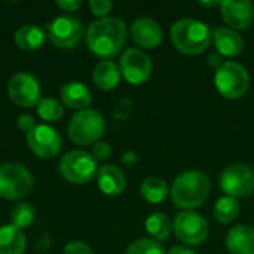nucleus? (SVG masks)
Instances as JSON below:
<instances>
[{
  "mask_svg": "<svg viewBox=\"0 0 254 254\" xmlns=\"http://www.w3.org/2000/svg\"><path fill=\"white\" fill-rule=\"evenodd\" d=\"M85 40L88 49L104 60L116 57L127 42V25L121 18L107 16L94 21L86 33Z\"/></svg>",
  "mask_w": 254,
  "mask_h": 254,
  "instance_id": "f257e3e1",
  "label": "nucleus"
},
{
  "mask_svg": "<svg viewBox=\"0 0 254 254\" xmlns=\"http://www.w3.org/2000/svg\"><path fill=\"white\" fill-rule=\"evenodd\" d=\"M211 183L201 171H185L179 174L171 188V199L177 208L192 211L201 207L210 196Z\"/></svg>",
  "mask_w": 254,
  "mask_h": 254,
  "instance_id": "f03ea898",
  "label": "nucleus"
},
{
  "mask_svg": "<svg viewBox=\"0 0 254 254\" xmlns=\"http://www.w3.org/2000/svg\"><path fill=\"white\" fill-rule=\"evenodd\" d=\"M170 37L179 52L185 55H199L210 46L213 31L199 19L183 18L173 24Z\"/></svg>",
  "mask_w": 254,
  "mask_h": 254,
  "instance_id": "7ed1b4c3",
  "label": "nucleus"
},
{
  "mask_svg": "<svg viewBox=\"0 0 254 254\" xmlns=\"http://www.w3.org/2000/svg\"><path fill=\"white\" fill-rule=\"evenodd\" d=\"M106 131V121L103 115L94 109L79 110L71 116L67 125L70 140L77 146H89L100 141Z\"/></svg>",
  "mask_w": 254,
  "mask_h": 254,
  "instance_id": "20e7f679",
  "label": "nucleus"
},
{
  "mask_svg": "<svg viewBox=\"0 0 254 254\" xmlns=\"http://www.w3.org/2000/svg\"><path fill=\"white\" fill-rule=\"evenodd\" d=\"M34 188V179L30 170L16 162L0 165V198L18 201L25 198Z\"/></svg>",
  "mask_w": 254,
  "mask_h": 254,
  "instance_id": "39448f33",
  "label": "nucleus"
},
{
  "mask_svg": "<svg viewBox=\"0 0 254 254\" xmlns=\"http://www.w3.org/2000/svg\"><path fill=\"white\" fill-rule=\"evenodd\" d=\"M214 85L223 98L238 100L247 94L250 76L243 64L235 61H225V64L216 70Z\"/></svg>",
  "mask_w": 254,
  "mask_h": 254,
  "instance_id": "423d86ee",
  "label": "nucleus"
},
{
  "mask_svg": "<svg viewBox=\"0 0 254 254\" xmlns=\"http://www.w3.org/2000/svg\"><path fill=\"white\" fill-rule=\"evenodd\" d=\"M97 173V159L85 150H71L60 161V174L71 185H86Z\"/></svg>",
  "mask_w": 254,
  "mask_h": 254,
  "instance_id": "0eeeda50",
  "label": "nucleus"
},
{
  "mask_svg": "<svg viewBox=\"0 0 254 254\" xmlns=\"http://www.w3.org/2000/svg\"><path fill=\"white\" fill-rule=\"evenodd\" d=\"M46 33L51 43L58 49H74L85 36L80 19L73 15L57 16L46 25Z\"/></svg>",
  "mask_w": 254,
  "mask_h": 254,
  "instance_id": "6e6552de",
  "label": "nucleus"
},
{
  "mask_svg": "<svg viewBox=\"0 0 254 254\" xmlns=\"http://www.w3.org/2000/svg\"><path fill=\"white\" fill-rule=\"evenodd\" d=\"M9 100L18 107H33L42 100V86L33 74L27 71L15 73L7 82Z\"/></svg>",
  "mask_w": 254,
  "mask_h": 254,
  "instance_id": "1a4fd4ad",
  "label": "nucleus"
},
{
  "mask_svg": "<svg viewBox=\"0 0 254 254\" xmlns=\"http://www.w3.org/2000/svg\"><path fill=\"white\" fill-rule=\"evenodd\" d=\"M220 189L232 198H247L254 192V171L247 164H232L220 176Z\"/></svg>",
  "mask_w": 254,
  "mask_h": 254,
  "instance_id": "9d476101",
  "label": "nucleus"
},
{
  "mask_svg": "<svg viewBox=\"0 0 254 254\" xmlns=\"http://www.w3.org/2000/svg\"><path fill=\"white\" fill-rule=\"evenodd\" d=\"M173 231L186 246H199L208 238V222L195 211H182L176 216Z\"/></svg>",
  "mask_w": 254,
  "mask_h": 254,
  "instance_id": "9b49d317",
  "label": "nucleus"
},
{
  "mask_svg": "<svg viewBox=\"0 0 254 254\" xmlns=\"http://www.w3.org/2000/svg\"><path fill=\"white\" fill-rule=\"evenodd\" d=\"M119 70L124 79L131 85H141L149 80L153 64L150 57L137 48L127 49L119 61Z\"/></svg>",
  "mask_w": 254,
  "mask_h": 254,
  "instance_id": "f8f14e48",
  "label": "nucleus"
},
{
  "mask_svg": "<svg viewBox=\"0 0 254 254\" xmlns=\"http://www.w3.org/2000/svg\"><path fill=\"white\" fill-rule=\"evenodd\" d=\"M27 143L30 150L40 159H51L55 158L61 147H63V138L49 125H36L28 134H27Z\"/></svg>",
  "mask_w": 254,
  "mask_h": 254,
  "instance_id": "ddd939ff",
  "label": "nucleus"
},
{
  "mask_svg": "<svg viewBox=\"0 0 254 254\" xmlns=\"http://www.w3.org/2000/svg\"><path fill=\"white\" fill-rule=\"evenodd\" d=\"M223 21L231 30H246L253 24L254 6L249 0H226L220 4Z\"/></svg>",
  "mask_w": 254,
  "mask_h": 254,
  "instance_id": "4468645a",
  "label": "nucleus"
},
{
  "mask_svg": "<svg viewBox=\"0 0 254 254\" xmlns=\"http://www.w3.org/2000/svg\"><path fill=\"white\" fill-rule=\"evenodd\" d=\"M162 27L153 18H137L131 25V39L144 49H155L162 43Z\"/></svg>",
  "mask_w": 254,
  "mask_h": 254,
  "instance_id": "2eb2a0df",
  "label": "nucleus"
},
{
  "mask_svg": "<svg viewBox=\"0 0 254 254\" xmlns=\"http://www.w3.org/2000/svg\"><path fill=\"white\" fill-rule=\"evenodd\" d=\"M97 183H98L100 190L104 195L118 196L125 190L127 179H125L124 171L119 167L113 164H106L97 173Z\"/></svg>",
  "mask_w": 254,
  "mask_h": 254,
  "instance_id": "dca6fc26",
  "label": "nucleus"
},
{
  "mask_svg": "<svg viewBox=\"0 0 254 254\" xmlns=\"http://www.w3.org/2000/svg\"><path fill=\"white\" fill-rule=\"evenodd\" d=\"M229 254H254V228L250 225L234 226L226 235Z\"/></svg>",
  "mask_w": 254,
  "mask_h": 254,
  "instance_id": "f3484780",
  "label": "nucleus"
},
{
  "mask_svg": "<svg viewBox=\"0 0 254 254\" xmlns=\"http://www.w3.org/2000/svg\"><path fill=\"white\" fill-rule=\"evenodd\" d=\"M60 97L65 107H70L74 110H85L92 103L91 89L80 82H68L63 85L60 91Z\"/></svg>",
  "mask_w": 254,
  "mask_h": 254,
  "instance_id": "a211bd4d",
  "label": "nucleus"
},
{
  "mask_svg": "<svg viewBox=\"0 0 254 254\" xmlns=\"http://www.w3.org/2000/svg\"><path fill=\"white\" fill-rule=\"evenodd\" d=\"M213 42L222 57H238L244 49V39L231 28L220 27L213 31Z\"/></svg>",
  "mask_w": 254,
  "mask_h": 254,
  "instance_id": "6ab92c4d",
  "label": "nucleus"
},
{
  "mask_svg": "<svg viewBox=\"0 0 254 254\" xmlns=\"http://www.w3.org/2000/svg\"><path fill=\"white\" fill-rule=\"evenodd\" d=\"M121 70L116 63L112 60L100 61L92 71V80L100 91H112L121 82Z\"/></svg>",
  "mask_w": 254,
  "mask_h": 254,
  "instance_id": "aec40b11",
  "label": "nucleus"
},
{
  "mask_svg": "<svg viewBox=\"0 0 254 254\" xmlns=\"http://www.w3.org/2000/svg\"><path fill=\"white\" fill-rule=\"evenodd\" d=\"M13 39H15L16 46L21 51L33 52V51H37L43 46L46 34L40 27H37L34 24H27V25L19 27L15 31Z\"/></svg>",
  "mask_w": 254,
  "mask_h": 254,
  "instance_id": "412c9836",
  "label": "nucleus"
},
{
  "mask_svg": "<svg viewBox=\"0 0 254 254\" xmlns=\"http://www.w3.org/2000/svg\"><path fill=\"white\" fill-rule=\"evenodd\" d=\"M25 235L16 226L4 225L0 228V254H24Z\"/></svg>",
  "mask_w": 254,
  "mask_h": 254,
  "instance_id": "4be33fe9",
  "label": "nucleus"
},
{
  "mask_svg": "<svg viewBox=\"0 0 254 254\" xmlns=\"http://www.w3.org/2000/svg\"><path fill=\"white\" fill-rule=\"evenodd\" d=\"M140 193L144 201L150 204H162L168 195H170V188L167 182L161 177H147L143 180L140 186Z\"/></svg>",
  "mask_w": 254,
  "mask_h": 254,
  "instance_id": "5701e85b",
  "label": "nucleus"
},
{
  "mask_svg": "<svg viewBox=\"0 0 254 254\" xmlns=\"http://www.w3.org/2000/svg\"><path fill=\"white\" fill-rule=\"evenodd\" d=\"M146 231L147 234L155 238V241H167L171 231H173V225L171 220L167 214L164 213H153L146 219Z\"/></svg>",
  "mask_w": 254,
  "mask_h": 254,
  "instance_id": "b1692460",
  "label": "nucleus"
},
{
  "mask_svg": "<svg viewBox=\"0 0 254 254\" xmlns=\"http://www.w3.org/2000/svg\"><path fill=\"white\" fill-rule=\"evenodd\" d=\"M240 211H241V205L238 199L225 195L219 198L214 205V219L222 225H229L238 217Z\"/></svg>",
  "mask_w": 254,
  "mask_h": 254,
  "instance_id": "393cba45",
  "label": "nucleus"
},
{
  "mask_svg": "<svg viewBox=\"0 0 254 254\" xmlns=\"http://www.w3.org/2000/svg\"><path fill=\"white\" fill-rule=\"evenodd\" d=\"M37 115L45 122H58L64 115V107L58 100L52 97H45L37 104Z\"/></svg>",
  "mask_w": 254,
  "mask_h": 254,
  "instance_id": "a878e982",
  "label": "nucleus"
},
{
  "mask_svg": "<svg viewBox=\"0 0 254 254\" xmlns=\"http://www.w3.org/2000/svg\"><path fill=\"white\" fill-rule=\"evenodd\" d=\"M34 217H36V210L28 202H19L10 211L12 225L16 226L21 231L25 229V228H30L31 223L34 222Z\"/></svg>",
  "mask_w": 254,
  "mask_h": 254,
  "instance_id": "bb28decb",
  "label": "nucleus"
},
{
  "mask_svg": "<svg viewBox=\"0 0 254 254\" xmlns=\"http://www.w3.org/2000/svg\"><path fill=\"white\" fill-rule=\"evenodd\" d=\"M125 254H165L164 247L150 238H141L134 241L128 249Z\"/></svg>",
  "mask_w": 254,
  "mask_h": 254,
  "instance_id": "cd10ccee",
  "label": "nucleus"
},
{
  "mask_svg": "<svg viewBox=\"0 0 254 254\" xmlns=\"http://www.w3.org/2000/svg\"><path fill=\"white\" fill-rule=\"evenodd\" d=\"M89 9H91L92 15H95V16H98V19H101V18H107V15L113 9V3L110 0H91Z\"/></svg>",
  "mask_w": 254,
  "mask_h": 254,
  "instance_id": "c85d7f7f",
  "label": "nucleus"
},
{
  "mask_svg": "<svg viewBox=\"0 0 254 254\" xmlns=\"http://www.w3.org/2000/svg\"><path fill=\"white\" fill-rule=\"evenodd\" d=\"M132 112V101L131 98H122L115 107V118L118 121H127Z\"/></svg>",
  "mask_w": 254,
  "mask_h": 254,
  "instance_id": "c756f323",
  "label": "nucleus"
},
{
  "mask_svg": "<svg viewBox=\"0 0 254 254\" xmlns=\"http://www.w3.org/2000/svg\"><path fill=\"white\" fill-rule=\"evenodd\" d=\"M112 155V147L107 141H97L95 144H92V156L97 161H104Z\"/></svg>",
  "mask_w": 254,
  "mask_h": 254,
  "instance_id": "7c9ffc66",
  "label": "nucleus"
},
{
  "mask_svg": "<svg viewBox=\"0 0 254 254\" xmlns=\"http://www.w3.org/2000/svg\"><path fill=\"white\" fill-rule=\"evenodd\" d=\"M63 254H94V252L88 244L80 243V241H73L64 247Z\"/></svg>",
  "mask_w": 254,
  "mask_h": 254,
  "instance_id": "2f4dec72",
  "label": "nucleus"
},
{
  "mask_svg": "<svg viewBox=\"0 0 254 254\" xmlns=\"http://www.w3.org/2000/svg\"><path fill=\"white\" fill-rule=\"evenodd\" d=\"M16 125H18L19 131L27 132V134H28V132L36 127V124H34V118H33L31 115H21V116L18 118V121H16Z\"/></svg>",
  "mask_w": 254,
  "mask_h": 254,
  "instance_id": "473e14b6",
  "label": "nucleus"
},
{
  "mask_svg": "<svg viewBox=\"0 0 254 254\" xmlns=\"http://www.w3.org/2000/svg\"><path fill=\"white\" fill-rule=\"evenodd\" d=\"M57 6L63 9L64 12H76L82 6V1L80 0H57Z\"/></svg>",
  "mask_w": 254,
  "mask_h": 254,
  "instance_id": "72a5a7b5",
  "label": "nucleus"
},
{
  "mask_svg": "<svg viewBox=\"0 0 254 254\" xmlns=\"http://www.w3.org/2000/svg\"><path fill=\"white\" fill-rule=\"evenodd\" d=\"M207 63H208V65L210 67H213L214 70H217V68H220L223 64H225V61H223V57L220 55V54H210L208 55V58H207Z\"/></svg>",
  "mask_w": 254,
  "mask_h": 254,
  "instance_id": "f704fd0d",
  "label": "nucleus"
},
{
  "mask_svg": "<svg viewBox=\"0 0 254 254\" xmlns=\"http://www.w3.org/2000/svg\"><path fill=\"white\" fill-rule=\"evenodd\" d=\"M137 162V153L134 150H128L122 155V164L127 167H131L132 164Z\"/></svg>",
  "mask_w": 254,
  "mask_h": 254,
  "instance_id": "c9c22d12",
  "label": "nucleus"
},
{
  "mask_svg": "<svg viewBox=\"0 0 254 254\" xmlns=\"http://www.w3.org/2000/svg\"><path fill=\"white\" fill-rule=\"evenodd\" d=\"M168 254H198L195 250H192V249H189V247H185V246H176V247H173Z\"/></svg>",
  "mask_w": 254,
  "mask_h": 254,
  "instance_id": "e433bc0d",
  "label": "nucleus"
},
{
  "mask_svg": "<svg viewBox=\"0 0 254 254\" xmlns=\"http://www.w3.org/2000/svg\"><path fill=\"white\" fill-rule=\"evenodd\" d=\"M199 4L204 7H216V6H220L222 1H201Z\"/></svg>",
  "mask_w": 254,
  "mask_h": 254,
  "instance_id": "4c0bfd02",
  "label": "nucleus"
}]
</instances>
